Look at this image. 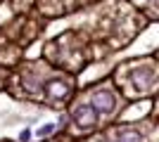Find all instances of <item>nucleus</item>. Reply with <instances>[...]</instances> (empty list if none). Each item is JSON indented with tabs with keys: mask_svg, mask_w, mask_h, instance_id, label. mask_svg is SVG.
<instances>
[{
	"mask_svg": "<svg viewBox=\"0 0 159 142\" xmlns=\"http://www.w3.org/2000/svg\"><path fill=\"white\" fill-rule=\"evenodd\" d=\"M95 111H93V107H88V104H79V107L74 109V121L79 123L81 128H90L95 123Z\"/></svg>",
	"mask_w": 159,
	"mask_h": 142,
	"instance_id": "obj_1",
	"label": "nucleus"
},
{
	"mask_svg": "<svg viewBox=\"0 0 159 142\" xmlns=\"http://www.w3.org/2000/svg\"><path fill=\"white\" fill-rule=\"evenodd\" d=\"M90 107H93L95 114H100V111H112V109H114V97L107 93V90H100V93L93 95Z\"/></svg>",
	"mask_w": 159,
	"mask_h": 142,
	"instance_id": "obj_2",
	"label": "nucleus"
},
{
	"mask_svg": "<svg viewBox=\"0 0 159 142\" xmlns=\"http://www.w3.org/2000/svg\"><path fill=\"white\" fill-rule=\"evenodd\" d=\"M52 130H55V126H52V123H48V126H43V128L38 130V135H50Z\"/></svg>",
	"mask_w": 159,
	"mask_h": 142,
	"instance_id": "obj_5",
	"label": "nucleus"
},
{
	"mask_svg": "<svg viewBox=\"0 0 159 142\" xmlns=\"http://www.w3.org/2000/svg\"><path fill=\"white\" fill-rule=\"evenodd\" d=\"M45 93H48V97H52V100H62V97H66V85L62 81H50L45 85Z\"/></svg>",
	"mask_w": 159,
	"mask_h": 142,
	"instance_id": "obj_3",
	"label": "nucleus"
},
{
	"mask_svg": "<svg viewBox=\"0 0 159 142\" xmlns=\"http://www.w3.org/2000/svg\"><path fill=\"white\" fill-rule=\"evenodd\" d=\"M116 142H140V135L133 133V130H126V133H121V137Z\"/></svg>",
	"mask_w": 159,
	"mask_h": 142,
	"instance_id": "obj_4",
	"label": "nucleus"
}]
</instances>
